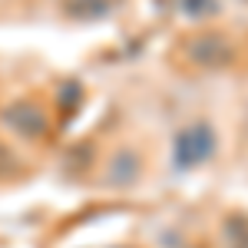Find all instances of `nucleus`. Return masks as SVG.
Instances as JSON below:
<instances>
[{
	"mask_svg": "<svg viewBox=\"0 0 248 248\" xmlns=\"http://www.w3.org/2000/svg\"><path fill=\"white\" fill-rule=\"evenodd\" d=\"M212 153H215V133L205 123L186 126L182 133L175 136V142H172V162H175V169H182V172L202 166Z\"/></svg>",
	"mask_w": 248,
	"mask_h": 248,
	"instance_id": "obj_2",
	"label": "nucleus"
},
{
	"mask_svg": "<svg viewBox=\"0 0 248 248\" xmlns=\"http://www.w3.org/2000/svg\"><path fill=\"white\" fill-rule=\"evenodd\" d=\"M3 123L17 136H23V139H40V136L50 129L46 109H43L40 103H33V99H17V103H10V106L3 109Z\"/></svg>",
	"mask_w": 248,
	"mask_h": 248,
	"instance_id": "obj_3",
	"label": "nucleus"
},
{
	"mask_svg": "<svg viewBox=\"0 0 248 248\" xmlns=\"http://www.w3.org/2000/svg\"><path fill=\"white\" fill-rule=\"evenodd\" d=\"M7 162H10V153H7V149H3V146H0V169H3V166H7Z\"/></svg>",
	"mask_w": 248,
	"mask_h": 248,
	"instance_id": "obj_7",
	"label": "nucleus"
},
{
	"mask_svg": "<svg viewBox=\"0 0 248 248\" xmlns=\"http://www.w3.org/2000/svg\"><path fill=\"white\" fill-rule=\"evenodd\" d=\"M162 3L186 20H209L218 14V0H162Z\"/></svg>",
	"mask_w": 248,
	"mask_h": 248,
	"instance_id": "obj_5",
	"label": "nucleus"
},
{
	"mask_svg": "<svg viewBox=\"0 0 248 248\" xmlns=\"http://www.w3.org/2000/svg\"><path fill=\"white\" fill-rule=\"evenodd\" d=\"M182 57L189 60L192 66H199V70H225V66L235 63L238 46H235L229 40V33H222V30H202V33L186 37Z\"/></svg>",
	"mask_w": 248,
	"mask_h": 248,
	"instance_id": "obj_1",
	"label": "nucleus"
},
{
	"mask_svg": "<svg viewBox=\"0 0 248 248\" xmlns=\"http://www.w3.org/2000/svg\"><path fill=\"white\" fill-rule=\"evenodd\" d=\"M119 7H123V0H63L66 17L73 20H103L116 14Z\"/></svg>",
	"mask_w": 248,
	"mask_h": 248,
	"instance_id": "obj_4",
	"label": "nucleus"
},
{
	"mask_svg": "<svg viewBox=\"0 0 248 248\" xmlns=\"http://www.w3.org/2000/svg\"><path fill=\"white\" fill-rule=\"evenodd\" d=\"M225 235L232 238V248H248V218H229Z\"/></svg>",
	"mask_w": 248,
	"mask_h": 248,
	"instance_id": "obj_6",
	"label": "nucleus"
},
{
	"mask_svg": "<svg viewBox=\"0 0 248 248\" xmlns=\"http://www.w3.org/2000/svg\"><path fill=\"white\" fill-rule=\"evenodd\" d=\"M245 129H248V113H245Z\"/></svg>",
	"mask_w": 248,
	"mask_h": 248,
	"instance_id": "obj_8",
	"label": "nucleus"
}]
</instances>
